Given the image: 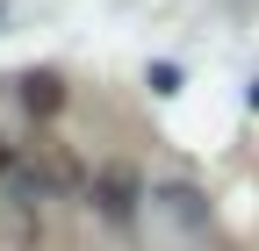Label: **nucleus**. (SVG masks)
I'll return each mask as SVG.
<instances>
[{"label": "nucleus", "instance_id": "nucleus-2", "mask_svg": "<svg viewBox=\"0 0 259 251\" xmlns=\"http://www.w3.org/2000/svg\"><path fill=\"white\" fill-rule=\"evenodd\" d=\"M130 194H137V186H130V172H108V179H101V208L115 215V223L130 215Z\"/></svg>", "mask_w": 259, "mask_h": 251}, {"label": "nucleus", "instance_id": "nucleus-1", "mask_svg": "<svg viewBox=\"0 0 259 251\" xmlns=\"http://www.w3.org/2000/svg\"><path fill=\"white\" fill-rule=\"evenodd\" d=\"M22 108H29V115H58V108H65V79H58V72H29V79H22Z\"/></svg>", "mask_w": 259, "mask_h": 251}, {"label": "nucleus", "instance_id": "nucleus-3", "mask_svg": "<svg viewBox=\"0 0 259 251\" xmlns=\"http://www.w3.org/2000/svg\"><path fill=\"white\" fill-rule=\"evenodd\" d=\"M0 172H8V144H0Z\"/></svg>", "mask_w": 259, "mask_h": 251}]
</instances>
